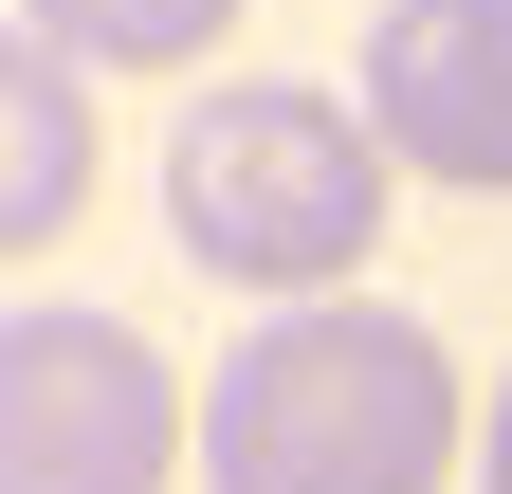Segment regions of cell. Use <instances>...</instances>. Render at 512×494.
<instances>
[{
	"mask_svg": "<svg viewBox=\"0 0 512 494\" xmlns=\"http://www.w3.org/2000/svg\"><path fill=\"white\" fill-rule=\"evenodd\" d=\"M74 202H92V74L37 19H0V257L74 238Z\"/></svg>",
	"mask_w": 512,
	"mask_h": 494,
	"instance_id": "obj_5",
	"label": "cell"
},
{
	"mask_svg": "<svg viewBox=\"0 0 512 494\" xmlns=\"http://www.w3.org/2000/svg\"><path fill=\"white\" fill-rule=\"evenodd\" d=\"M348 92H366L384 165H421V183H476V202H512V0H384Z\"/></svg>",
	"mask_w": 512,
	"mask_h": 494,
	"instance_id": "obj_4",
	"label": "cell"
},
{
	"mask_svg": "<svg viewBox=\"0 0 512 494\" xmlns=\"http://www.w3.org/2000/svg\"><path fill=\"white\" fill-rule=\"evenodd\" d=\"M183 385L128 312H0V494H165Z\"/></svg>",
	"mask_w": 512,
	"mask_h": 494,
	"instance_id": "obj_3",
	"label": "cell"
},
{
	"mask_svg": "<svg viewBox=\"0 0 512 494\" xmlns=\"http://www.w3.org/2000/svg\"><path fill=\"white\" fill-rule=\"evenodd\" d=\"M476 494H512V385H494V421H476Z\"/></svg>",
	"mask_w": 512,
	"mask_h": 494,
	"instance_id": "obj_7",
	"label": "cell"
},
{
	"mask_svg": "<svg viewBox=\"0 0 512 494\" xmlns=\"http://www.w3.org/2000/svg\"><path fill=\"white\" fill-rule=\"evenodd\" d=\"M458 476V366L384 293H311L220 348L202 494H439Z\"/></svg>",
	"mask_w": 512,
	"mask_h": 494,
	"instance_id": "obj_1",
	"label": "cell"
},
{
	"mask_svg": "<svg viewBox=\"0 0 512 494\" xmlns=\"http://www.w3.org/2000/svg\"><path fill=\"white\" fill-rule=\"evenodd\" d=\"M19 19L74 55V74H202L238 37V0H19Z\"/></svg>",
	"mask_w": 512,
	"mask_h": 494,
	"instance_id": "obj_6",
	"label": "cell"
},
{
	"mask_svg": "<svg viewBox=\"0 0 512 494\" xmlns=\"http://www.w3.org/2000/svg\"><path fill=\"white\" fill-rule=\"evenodd\" d=\"M384 183H403V165H384V129L330 74H220V92H183V129H165V238L220 293L311 312V293L366 275Z\"/></svg>",
	"mask_w": 512,
	"mask_h": 494,
	"instance_id": "obj_2",
	"label": "cell"
}]
</instances>
